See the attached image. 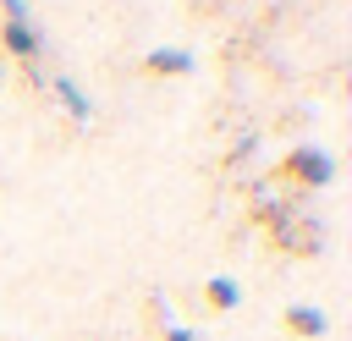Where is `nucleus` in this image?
Returning <instances> with one entry per match:
<instances>
[{
	"label": "nucleus",
	"mask_w": 352,
	"mask_h": 341,
	"mask_svg": "<svg viewBox=\"0 0 352 341\" xmlns=\"http://www.w3.org/2000/svg\"><path fill=\"white\" fill-rule=\"evenodd\" d=\"M22 60V66H38V55H44V33L33 28V22H0V60Z\"/></svg>",
	"instance_id": "3"
},
{
	"label": "nucleus",
	"mask_w": 352,
	"mask_h": 341,
	"mask_svg": "<svg viewBox=\"0 0 352 341\" xmlns=\"http://www.w3.org/2000/svg\"><path fill=\"white\" fill-rule=\"evenodd\" d=\"M0 22H33L28 0H0Z\"/></svg>",
	"instance_id": "9"
},
{
	"label": "nucleus",
	"mask_w": 352,
	"mask_h": 341,
	"mask_svg": "<svg viewBox=\"0 0 352 341\" xmlns=\"http://www.w3.org/2000/svg\"><path fill=\"white\" fill-rule=\"evenodd\" d=\"M280 324H286V336L314 341V336H324V330H330V314H324V308H314V302H292V308L280 314Z\"/></svg>",
	"instance_id": "5"
},
{
	"label": "nucleus",
	"mask_w": 352,
	"mask_h": 341,
	"mask_svg": "<svg viewBox=\"0 0 352 341\" xmlns=\"http://www.w3.org/2000/svg\"><path fill=\"white\" fill-rule=\"evenodd\" d=\"M138 72H143V77H187V72H192V55L176 50V44H160V50H148V55L138 60Z\"/></svg>",
	"instance_id": "4"
},
{
	"label": "nucleus",
	"mask_w": 352,
	"mask_h": 341,
	"mask_svg": "<svg viewBox=\"0 0 352 341\" xmlns=\"http://www.w3.org/2000/svg\"><path fill=\"white\" fill-rule=\"evenodd\" d=\"M44 88H50V94H55V99L66 104V116H72L77 126H88V121H94V99H88V94H82V88L72 82V77H50Z\"/></svg>",
	"instance_id": "6"
},
{
	"label": "nucleus",
	"mask_w": 352,
	"mask_h": 341,
	"mask_svg": "<svg viewBox=\"0 0 352 341\" xmlns=\"http://www.w3.org/2000/svg\"><path fill=\"white\" fill-rule=\"evenodd\" d=\"M160 341H204V336H198V330H187V324H176V319H170V324H160Z\"/></svg>",
	"instance_id": "10"
},
{
	"label": "nucleus",
	"mask_w": 352,
	"mask_h": 341,
	"mask_svg": "<svg viewBox=\"0 0 352 341\" xmlns=\"http://www.w3.org/2000/svg\"><path fill=\"white\" fill-rule=\"evenodd\" d=\"M258 143H264V132H253V126H248V132H242V138H236V143L220 154V170H236V165H248V160L258 154Z\"/></svg>",
	"instance_id": "8"
},
{
	"label": "nucleus",
	"mask_w": 352,
	"mask_h": 341,
	"mask_svg": "<svg viewBox=\"0 0 352 341\" xmlns=\"http://www.w3.org/2000/svg\"><path fill=\"white\" fill-rule=\"evenodd\" d=\"M0 82H6V60H0Z\"/></svg>",
	"instance_id": "11"
},
{
	"label": "nucleus",
	"mask_w": 352,
	"mask_h": 341,
	"mask_svg": "<svg viewBox=\"0 0 352 341\" xmlns=\"http://www.w3.org/2000/svg\"><path fill=\"white\" fill-rule=\"evenodd\" d=\"M264 242H270L275 253H286V258H319V253H324V220L297 209V214H292L275 236H264Z\"/></svg>",
	"instance_id": "2"
},
{
	"label": "nucleus",
	"mask_w": 352,
	"mask_h": 341,
	"mask_svg": "<svg viewBox=\"0 0 352 341\" xmlns=\"http://www.w3.org/2000/svg\"><path fill=\"white\" fill-rule=\"evenodd\" d=\"M236 302H242V286H236L231 275H209V280H204V308H209V314H231Z\"/></svg>",
	"instance_id": "7"
},
{
	"label": "nucleus",
	"mask_w": 352,
	"mask_h": 341,
	"mask_svg": "<svg viewBox=\"0 0 352 341\" xmlns=\"http://www.w3.org/2000/svg\"><path fill=\"white\" fill-rule=\"evenodd\" d=\"M270 176L280 182V187H292V192H308V187H330V176H336V160L324 154V148H292V154H280L275 165H270Z\"/></svg>",
	"instance_id": "1"
}]
</instances>
